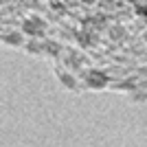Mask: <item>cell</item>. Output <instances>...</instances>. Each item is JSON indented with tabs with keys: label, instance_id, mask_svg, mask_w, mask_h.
I'll return each mask as SVG.
<instances>
[{
	"label": "cell",
	"instance_id": "obj_1",
	"mask_svg": "<svg viewBox=\"0 0 147 147\" xmlns=\"http://www.w3.org/2000/svg\"><path fill=\"white\" fill-rule=\"evenodd\" d=\"M26 31H33V33H42L44 31V26H42V22L40 20H26V26H24Z\"/></svg>",
	"mask_w": 147,
	"mask_h": 147
}]
</instances>
